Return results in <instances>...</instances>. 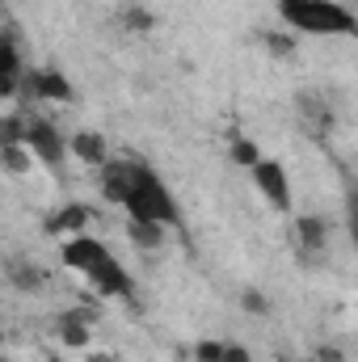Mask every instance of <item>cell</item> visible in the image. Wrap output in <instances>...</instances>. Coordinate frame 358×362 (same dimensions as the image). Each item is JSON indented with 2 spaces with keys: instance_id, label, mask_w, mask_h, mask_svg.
<instances>
[{
  "instance_id": "7c38bea8",
  "label": "cell",
  "mask_w": 358,
  "mask_h": 362,
  "mask_svg": "<svg viewBox=\"0 0 358 362\" xmlns=\"http://www.w3.org/2000/svg\"><path fill=\"white\" fill-rule=\"evenodd\" d=\"M4 274H8V282L17 286V291H42V282H47V274L38 270L34 262H25V257H8L4 262Z\"/></svg>"
},
{
  "instance_id": "ffe728a7",
  "label": "cell",
  "mask_w": 358,
  "mask_h": 362,
  "mask_svg": "<svg viewBox=\"0 0 358 362\" xmlns=\"http://www.w3.org/2000/svg\"><path fill=\"white\" fill-rule=\"evenodd\" d=\"M241 308H245L249 316H266V312H270V299L262 295V291H253V286H249V291L241 295Z\"/></svg>"
},
{
  "instance_id": "6da1fadb",
  "label": "cell",
  "mask_w": 358,
  "mask_h": 362,
  "mask_svg": "<svg viewBox=\"0 0 358 362\" xmlns=\"http://www.w3.org/2000/svg\"><path fill=\"white\" fill-rule=\"evenodd\" d=\"M127 215L131 219H148V223H178V202L165 189V181L156 177L148 165L131 160V194H127Z\"/></svg>"
},
{
  "instance_id": "ac0fdd59",
  "label": "cell",
  "mask_w": 358,
  "mask_h": 362,
  "mask_svg": "<svg viewBox=\"0 0 358 362\" xmlns=\"http://www.w3.org/2000/svg\"><path fill=\"white\" fill-rule=\"evenodd\" d=\"M232 160H236V165H245V169H253V165L262 160V152H258V144H253V139H232Z\"/></svg>"
},
{
  "instance_id": "e0dca14e",
  "label": "cell",
  "mask_w": 358,
  "mask_h": 362,
  "mask_svg": "<svg viewBox=\"0 0 358 362\" xmlns=\"http://www.w3.org/2000/svg\"><path fill=\"white\" fill-rule=\"evenodd\" d=\"M122 25H127V30H135V34H148V30H156V13H148V8H139V4H131V8H122Z\"/></svg>"
},
{
  "instance_id": "cb8c5ba5",
  "label": "cell",
  "mask_w": 358,
  "mask_h": 362,
  "mask_svg": "<svg viewBox=\"0 0 358 362\" xmlns=\"http://www.w3.org/2000/svg\"><path fill=\"white\" fill-rule=\"evenodd\" d=\"M89 362H110V358H101V354H93V358Z\"/></svg>"
},
{
  "instance_id": "30bf717a",
  "label": "cell",
  "mask_w": 358,
  "mask_h": 362,
  "mask_svg": "<svg viewBox=\"0 0 358 362\" xmlns=\"http://www.w3.org/2000/svg\"><path fill=\"white\" fill-rule=\"evenodd\" d=\"M89 219H93V211L85 206V202H72V206H64V211H55V215H47V232L51 236H59V232H89Z\"/></svg>"
},
{
  "instance_id": "7402d4cb",
  "label": "cell",
  "mask_w": 358,
  "mask_h": 362,
  "mask_svg": "<svg viewBox=\"0 0 358 362\" xmlns=\"http://www.w3.org/2000/svg\"><path fill=\"white\" fill-rule=\"evenodd\" d=\"M219 362H253V358H249V350H245V346L224 341V358H219Z\"/></svg>"
},
{
  "instance_id": "8992f818",
  "label": "cell",
  "mask_w": 358,
  "mask_h": 362,
  "mask_svg": "<svg viewBox=\"0 0 358 362\" xmlns=\"http://www.w3.org/2000/svg\"><path fill=\"white\" fill-rule=\"evenodd\" d=\"M105 257H110V249H105L97 236H89V232L64 240V266H72V270H81V274H89L93 266L105 262Z\"/></svg>"
},
{
  "instance_id": "ba28073f",
  "label": "cell",
  "mask_w": 358,
  "mask_h": 362,
  "mask_svg": "<svg viewBox=\"0 0 358 362\" xmlns=\"http://www.w3.org/2000/svg\"><path fill=\"white\" fill-rule=\"evenodd\" d=\"M131 194V160H105L101 165V198L122 206Z\"/></svg>"
},
{
  "instance_id": "5bb4252c",
  "label": "cell",
  "mask_w": 358,
  "mask_h": 362,
  "mask_svg": "<svg viewBox=\"0 0 358 362\" xmlns=\"http://www.w3.org/2000/svg\"><path fill=\"white\" fill-rule=\"evenodd\" d=\"M127 236L135 249H161L165 245V223H148V219H131L127 223Z\"/></svg>"
},
{
  "instance_id": "277c9868",
  "label": "cell",
  "mask_w": 358,
  "mask_h": 362,
  "mask_svg": "<svg viewBox=\"0 0 358 362\" xmlns=\"http://www.w3.org/2000/svg\"><path fill=\"white\" fill-rule=\"evenodd\" d=\"M249 173H253L258 189L266 194V202L274 211H291V181H287V169H282L278 160H266V156H262Z\"/></svg>"
},
{
  "instance_id": "4fadbf2b",
  "label": "cell",
  "mask_w": 358,
  "mask_h": 362,
  "mask_svg": "<svg viewBox=\"0 0 358 362\" xmlns=\"http://www.w3.org/2000/svg\"><path fill=\"white\" fill-rule=\"evenodd\" d=\"M17 76H21L17 47H13V38H0V101L17 93Z\"/></svg>"
},
{
  "instance_id": "9c48e42d",
  "label": "cell",
  "mask_w": 358,
  "mask_h": 362,
  "mask_svg": "<svg viewBox=\"0 0 358 362\" xmlns=\"http://www.w3.org/2000/svg\"><path fill=\"white\" fill-rule=\"evenodd\" d=\"M68 152H72L76 160L93 165V169H101V165L110 160V144H105L101 131H76V135L68 139Z\"/></svg>"
},
{
  "instance_id": "52a82bcc",
  "label": "cell",
  "mask_w": 358,
  "mask_h": 362,
  "mask_svg": "<svg viewBox=\"0 0 358 362\" xmlns=\"http://www.w3.org/2000/svg\"><path fill=\"white\" fill-rule=\"evenodd\" d=\"M85 278L93 282V291H97V295H110V299H127V295H131V274L122 270L114 257L97 262Z\"/></svg>"
},
{
  "instance_id": "603a6c76",
  "label": "cell",
  "mask_w": 358,
  "mask_h": 362,
  "mask_svg": "<svg viewBox=\"0 0 358 362\" xmlns=\"http://www.w3.org/2000/svg\"><path fill=\"white\" fill-rule=\"evenodd\" d=\"M321 362H346V354L337 350V346H321V354H316Z\"/></svg>"
},
{
  "instance_id": "d4e9b609",
  "label": "cell",
  "mask_w": 358,
  "mask_h": 362,
  "mask_svg": "<svg viewBox=\"0 0 358 362\" xmlns=\"http://www.w3.org/2000/svg\"><path fill=\"white\" fill-rule=\"evenodd\" d=\"M0 341H4V337H0Z\"/></svg>"
},
{
  "instance_id": "8fae6325",
  "label": "cell",
  "mask_w": 358,
  "mask_h": 362,
  "mask_svg": "<svg viewBox=\"0 0 358 362\" xmlns=\"http://www.w3.org/2000/svg\"><path fill=\"white\" fill-rule=\"evenodd\" d=\"M295 240H299L304 253H325V245H329V223H325L321 215H299V219H295Z\"/></svg>"
},
{
  "instance_id": "7a4b0ae2",
  "label": "cell",
  "mask_w": 358,
  "mask_h": 362,
  "mask_svg": "<svg viewBox=\"0 0 358 362\" xmlns=\"http://www.w3.org/2000/svg\"><path fill=\"white\" fill-rule=\"evenodd\" d=\"M278 8L295 30H308V34H354L358 30L354 13L337 0H278Z\"/></svg>"
},
{
  "instance_id": "3957f363",
  "label": "cell",
  "mask_w": 358,
  "mask_h": 362,
  "mask_svg": "<svg viewBox=\"0 0 358 362\" xmlns=\"http://www.w3.org/2000/svg\"><path fill=\"white\" fill-rule=\"evenodd\" d=\"M25 148H30V156H38L42 165H59L64 156H68V139L55 131V122H47V118H25Z\"/></svg>"
},
{
  "instance_id": "d6986e66",
  "label": "cell",
  "mask_w": 358,
  "mask_h": 362,
  "mask_svg": "<svg viewBox=\"0 0 358 362\" xmlns=\"http://www.w3.org/2000/svg\"><path fill=\"white\" fill-rule=\"evenodd\" d=\"M262 42L270 47V55H278V59H291V55H295V38H291V34H278V30H274Z\"/></svg>"
},
{
  "instance_id": "2e32d148",
  "label": "cell",
  "mask_w": 358,
  "mask_h": 362,
  "mask_svg": "<svg viewBox=\"0 0 358 362\" xmlns=\"http://www.w3.org/2000/svg\"><path fill=\"white\" fill-rule=\"evenodd\" d=\"M0 165H4V173L21 177V173L30 169V148H25V144H17V148H0Z\"/></svg>"
},
{
  "instance_id": "9a60e30c",
  "label": "cell",
  "mask_w": 358,
  "mask_h": 362,
  "mask_svg": "<svg viewBox=\"0 0 358 362\" xmlns=\"http://www.w3.org/2000/svg\"><path fill=\"white\" fill-rule=\"evenodd\" d=\"M25 144V114H4L0 118V148Z\"/></svg>"
},
{
  "instance_id": "5b68a950",
  "label": "cell",
  "mask_w": 358,
  "mask_h": 362,
  "mask_svg": "<svg viewBox=\"0 0 358 362\" xmlns=\"http://www.w3.org/2000/svg\"><path fill=\"white\" fill-rule=\"evenodd\" d=\"M93 320H97V312H93V308H68V312H59V316H55V337H59L68 350H89Z\"/></svg>"
},
{
  "instance_id": "44dd1931",
  "label": "cell",
  "mask_w": 358,
  "mask_h": 362,
  "mask_svg": "<svg viewBox=\"0 0 358 362\" xmlns=\"http://www.w3.org/2000/svg\"><path fill=\"white\" fill-rule=\"evenodd\" d=\"M224 358V341H198L194 346V362H219Z\"/></svg>"
}]
</instances>
